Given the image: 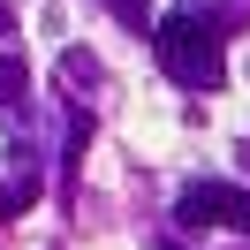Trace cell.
<instances>
[{
	"instance_id": "1",
	"label": "cell",
	"mask_w": 250,
	"mask_h": 250,
	"mask_svg": "<svg viewBox=\"0 0 250 250\" xmlns=\"http://www.w3.org/2000/svg\"><path fill=\"white\" fill-rule=\"evenodd\" d=\"M205 0H189L182 16H167L152 31V53H159V68H167L174 83H189V91H212L220 76H228V53H220V31H212V16H197Z\"/></svg>"
},
{
	"instance_id": "2",
	"label": "cell",
	"mask_w": 250,
	"mask_h": 250,
	"mask_svg": "<svg viewBox=\"0 0 250 250\" xmlns=\"http://www.w3.org/2000/svg\"><path fill=\"white\" fill-rule=\"evenodd\" d=\"M174 228H243L250 235V197L235 182H189L174 197Z\"/></svg>"
},
{
	"instance_id": "3",
	"label": "cell",
	"mask_w": 250,
	"mask_h": 250,
	"mask_svg": "<svg viewBox=\"0 0 250 250\" xmlns=\"http://www.w3.org/2000/svg\"><path fill=\"white\" fill-rule=\"evenodd\" d=\"M23 91H31V68L8 53V61H0V106H8V99H23Z\"/></svg>"
},
{
	"instance_id": "4",
	"label": "cell",
	"mask_w": 250,
	"mask_h": 250,
	"mask_svg": "<svg viewBox=\"0 0 250 250\" xmlns=\"http://www.w3.org/2000/svg\"><path fill=\"white\" fill-rule=\"evenodd\" d=\"M106 8H114V23H129V31L152 23V0H106Z\"/></svg>"
},
{
	"instance_id": "5",
	"label": "cell",
	"mask_w": 250,
	"mask_h": 250,
	"mask_svg": "<svg viewBox=\"0 0 250 250\" xmlns=\"http://www.w3.org/2000/svg\"><path fill=\"white\" fill-rule=\"evenodd\" d=\"M8 212H16V197H8V189H0V220H8Z\"/></svg>"
},
{
	"instance_id": "6",
	"label": "cell",
	"mask_w": 250,
	"mask_h": 250,
	"mask_svg": "<svg viewBox=\"0 0 250 250\" xmlns=\"http://www.w3.org/2000/svg\"><path fill=\"white\" fill-rule=\"evenodd\" d=\"M0 38H8V16H0Z\"/></svg>"
}]
</instances>
